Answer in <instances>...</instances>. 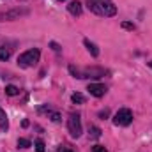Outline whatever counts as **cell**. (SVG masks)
Returning a JSON list of instances; mask_svg holds the SVG:
<instances>
[{"mask_svg":"<svg viewBox=\"0 0 152 152\" xmlns=\"http://www.w3.org/2000/svg\"><path fill=\"white\" fill-rule=\"evenodd\" d=\"M39 58H41L39 48H32V50H28V51H25V53H21L18 57V66L20 67H25V69L27 67H34L39 62Z\"/></svg>","mask_w":152,"mask_h":152,"instance_id":"3","label":"cell"},{"mask_svg":"<svg viewBox=\"0 0 152 152\" xmlns=\"http://www.w3.org/2000/svg\"><path fill=\"white\" fill-rule=\"evenodd\" d=\"M87 90H88L90 96H94V97H103L108 88H106V85H101V83H90V85L87 87Z\"/></svg>","mask_w":152,"mask_h":152,"instance_id":"6","label":"cell"},{"mask_svg":"<svg viewBox=\"0 0 152 152\" xmlns=\"http://www.w3.org/2000/svg\"><path fill=\"white\" fill-rule=\"evenodd\" d=\"M60 152H73V151H69V149H66V147H64V149H60Z\"/></svg>","mask_w":152,"mask_h":152,"instance_id":"20","label":"cell"},{"mask_svg":"<svg viewBox=\"0 0 152 152\" xmlns=\"http://www.w3.org/2000/svg\"><path fill=\"white\" fill-rule=\"evenodd\" d=\"M30 145H32V143H30L27 138H20V140H18V147H21V149H28Z\"/></svg>","mask_w":152,"mask_h":152,"instance_id":"13","label":"cell"},{"mask_svg":"<svg viewBox=\"0 0 152 152\" xmlns=\"http://www.w3.org/2000/svg\"><path fill=\"white\" fill-rule=\"evenodd\" d=\"M36 151H37V152H44V151H46V147H44V142H42V140H37V142H36Z\"/></svg>","mask_w":152,"mask_h":152,"instance_id":"15","label":"cell"},{"mask_svg":"<svg viewBox=\"0 0 152 152\" xmlns=\"http://www.w3.org/2000/svg\"><path fill=\"white\" fill-rule=\"evenodd\" d=\"M133 122V112L127 108H122L113 115V124L115 126H129Z\"/></svg>","mask_w":152,"mask_h":152,"instance_id":"5","label":"cell"},{"mask_svg":"<svg viewBox=\"0 0 152 152\" xmlns=\"http://www.w3.org/2000/svg\"><path fill=\"white\" fill-rule=\"evenodd\" d=\"M83 44H85V48L88 50V53H90L92 57H99V50H97V46H96L94 42H90L88 39H83Z\"/></svg>","mask_w":152,"mask_h":152,"instance_id":"8","label":"cell"},{"mask_svg":"<svg viewBox=\"0 0 152 152\" xmlns=\"http://www.w3.org/2000/svg\"><path fill=\"white\" fill-rule=\"evenodd\" d=\"M0 129L5 133L7 129H9V118H7V113L0 108Z\"/></svg>","mask_w":152,"mask_h":152,"instance_id":"10","label":"cell"},{"mask_svg":"<svg viewBox=\"0 0 152 152\" xmlns=\"http://www.w3.org/2000/svg\"><path fill=\"white\" fill-rule=\"evenodd\" d=\"M71 101L75 103V104H81V103H85V96L83 94H80V92H76L71 96Z\"/></svg>","mask_w":152,"mask_h":152,"instance_id":"12","label":"cell"},{"mask_svg":"<svg viewBox=\"0 0 152 152\" xmlns=\"http://www.w3.org/2000/svg\"><path fill=\"white\" fill-rule=\"evenodd\" d=\"M99 117H108V110H104V112H101V113H99Z\"/></svg>","mask_w":152,"mask_h":152,"instance_id":"19","label":"cell"},{"mask_svg":"<svg viewBox=\"0 0 152 152\" xmlns=\"http://www.w3.org/2000/svg\"><path fill=\"white\" fill-rule=\"evenodd\" d=\"M90 136L92 138H99L101 136V129L99 127H90Z\"/></svg>","mask_w":152,"mask_h":152,"instance_id":"14","label":"cell"},{"mask_svg":"<svg viewBox=\"0 0 152 152\" xmlns=\"http://www.w3.org/2000/svg\"><path fill=\"white\" fill-rule=\"evenodd\" d=\"M92 152H108V151H106L103 145H94V147H92Z\"/></svg>","mask_w":152,"mask_h":152,"instance_id":"17","label":"cell"},{"mask_svg":"<svg viewBox=\"0 0 152 152\" xmlns=\"http://www.w3.org/2000/svg\"><path fill=\"white\" fill-rule=\"evenodd\" d=\"M5 94L11 96V97H12V96H18V94H20V88L14 87V85H7V87H5Z\"/></svg>","mask_w":152,"mask_h":152,"instance_id":"11","label":"cell"},{"mask_svg":"<svg viewBox=\"0 0 152 152\" xmlns=\"http://www.w3.org/2000/svg\"><path fill=\"white\" fill-rule=\"evenodd\" d=\"M67 129L71 133L73 138H80L81 136V120H80V115L78 113H71L67 118Z\"/></svg>","mask_w":152,"mask_h":152,"instance_id":"4","label":"cell"},{"mask_svg":"<svg viewBox=\"0 0 152 152\" xmlns=\"http://www.w3.org/2000/svg\"><path fill=\"white\" fill-rule=\"evenodd\" d=\"M122 28H126V30H134V25L129 23V21H122Z\"/></svg>","mask_w":152,"mask_h":152,"instance_id":"16","label":"cell"},{"mask_svg":"<svg viewBox=\"0 0 152 152\" xmlns=\"http://www.w3.org/2000/svg\"><path fill=\"white\" fill-rule=\"evenodd\" d=\"M149 66H151V67H152V60H151V62H149Z\"/></svg>","mask_w":152,"mask_h":152,"instance_id":"21","label":"cell"},{"mask_svg":"<svg viewBox=\"0 0 152 152\" xmlns=\"http://www.w3.org/2000/svg\"><path fill=\"white\" fill-rule=\"evenodd\" d=\"M69 73L75 76V78H80V80H83V78H94V80H97V78H103L104 76V69H101V67H76V66H69Z\"/></svg>","mask_w":152,"mask_h":152,"instance_id":"2","label":"cell"},{"mask_svg":"<svg viewBox=\"0 0 152 152\" xmlns=\"http://www.w3.org/2000/svg\"><path fill=\"white\" fill-rule=\"evenodd\" d=\"M11 53H12V50H11L7 44H2V42H0V60H9Z\"/></svg>","mask_w":152,"mask_h":152,"instance_id":"9","label":"cell"},{"mask_svg":"<svg viewBox=\"0 0 152 152\" xmlns=\"http://www.w3.org/2000/svg\"><path fill=\"white\" fill-rule=\"evenodd\" d=\"M67 11L73 14V16H81V4L78 2V0H73V2H69L67 4Z\"/></svg>","mask_w":152,"mask_h":152,"instance_id":"7","label":"cell"},{"mask_svg":"<svg viewBox=\"0 0 152 152\" xmlns=\"http://www.w3.org/2000/svg\"><path fill=\"white\" fill-rule=\"evenodd\" d=\"M50 46H51V48H53V50H55V51H60V46H58V44H57V42H51V44H50Z\"/></svg>","mask_w":152,"mask_h":152,"instance_id":"18","label":"cell"},{"mask_svg":"<svg viewBox=\"0 0 152 152\" xmlns=\"http://www.w3.org/2000/svg\"><path fill=\"white\" fill-rule=\"evenodd\" d=\"M58 2H64V0H58Z\"/></svg>","mask_w":152,"mask_h":152,"instance_id":"22","label":"cell"},{"mask_svg":"<svg viewBox=\"0 0 152 152\" xmlns=\"http://www.w3.org/2000/svg\"><path fill=\"white\" fill-rule=\"evenodd\" d=\"M87 7L90 12L97 14V16H115L117 14V7L113 4L108 2H97V0H87Z\"/></svg>","mask_w":152,"mask_h":152,"instance_id":"1","label":"cell"}]
</instances>
